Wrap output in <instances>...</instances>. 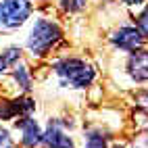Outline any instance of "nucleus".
<instances>
[{
  "mask_svg": "<svg viewBox=\"0 0 148 148\" xmlns=\"http://www.w3.org/2000/svg\"><path fill=\"white\" fill-rule=\"evenodd\" d=\"M56 75L61 77L63 86H71V88H86L90 86L94 79V69L79 61V58H65V61L56 63Z\"/></svg>",
  "mask_w": 148,
  "mask_h": 148,
  "instance_id": "1",
  "label": "nucleus"
},
{
  "mask_svg": "<svg viewBox=\"0 0 148 148\" xmlns=\"http://www.w3.org/2000/svg\"><path fill=\"white\" fill-rule=\"evenodd\" d=\"M58 40H61V29H58L54 23L46 21V19H40L32 29V38H29L27 46H29V50L34 54L42 56V54H46L50 50Z\"/></svg>",
  "mask_w": 148,
  "mask_h": 148,
  "instance_id": "2",
  "label": "nucleus"
},
{
  "mask_svg": "<svg viewBox=\"0 0 148 148\" xmlns=\"http://www.w3.org/2000/svg\"><path fill=\"white\" fill-rule=\"evenodd\" d=\"M29 15H32L29 0H2L0 2V25L8 29L23 25Z\"/></svg>",
  "mask_w": 148,
  "mask_h": 148,
  "instance_id": "3",
  "label": "nucleus"
},
{
  "mask_svg": "<svg viewBox=\"0 0 148 148\" xmlns=\"http://www.w3.org/2000/svg\"><path fill=\"white\" fill-rule=\"evenodd\" d=\"M111 40L115 46H119L123 48V50H138V48H142L144 42H146V38L144 34L140 32V27H121L119 32H115L111 36Z\"/></svg>",
  "mask_w": 148,
  "mask_h": 148,
  "instance_id": "4",
  "label": "nucleus"
},
{
  "mask_svg": "<svg viewBox=\"0 0 148 148\" xmlns=\"http://www.w3.org/2000/svg\"><path fill=\"white\" fill-rule=\"evenodd\" d=\"M127 69H130V75L138 82H146L148 79V52L138 48V50L132 52L130 63H127Z\"/></svg>",
  "mask_w": 148,
  "mask_h": 148,
  "instance_id": "5",
  "label": "nucleus"
},
{
  "mask_svg": "<svg viewBox=\"0 0 148 148\" xmlns=\"http://www.w3.org/2000/svg\"><path fill=\"white\" fill-rule=\"evenodd\" d=\"M17 127L23 132V144L27 148H34L44 140V134H40V127L34 119H21L17 123Z\"/></svg>",
  "mask_w": 148,
  "mask_h": 148,
  "instance_id": "6",
  "label": "nucleus"
},
{
  "mask_svg": "<svg viewBox=\"0 0 148 148\" xmlns=\"http://www.w3.org/2000/svg\"><path fill=\"white\" fill-rule=\"evenodd\" d=\"M44 142L48 144V148H73V142L69 140V136H65V132H61V127L56 123L48 125L44 134Z\"/></svg>",
  "mask_w": 148,
  "mask_h": 148,
  "instance_id": "7",
  "label": "nucleus"
},
{
  "mask_svg": "<svg viewBox=\"0 0 148 148\" xmlns=\"http://www.w3.org/2000/svg\"><path fill=\"white\" fill-rule=\"evenodd\" d=\"M84 148H106L104 136H100V134H90V136H88V142H86Z\"/></svg>",
  "mask_w": 148,
  "mask_h": 148,
  "instance_id": "8",
  "label": "nucleus"
},
{
  "mask_svg": "<svg viewBox=\"0 0 148 148\" xmlns=\"http://www.w3.org/2000/svg\"><path fill=\"white\" fill-rule=\"evenodd\" d=\"M15 77H17V82L21 84L25 90L29 88V77H27V71H25V67H19L17 71H15Z\"/></svg>",
  "mask_w": 148,
  "mask_h": 148,
  "instance_id": "9",
  "label": "nucleus"
},
{
  "mask_svg": "<svg viewBox=\"0 0 148 148\" xmlns=\"http://www.w3.org/2000/svg\"><path fill=\"white\" fill-rule=\"evenodd\" d=\"M138 27H140V32L144 36H148V8L140 15V19H138Z\"/></svg>",
  "mask_w": 148,
  "mask_h": 148,
  "instance_id": "10",
  "label": "nucleus"
},
{
  "mask_svg": "<svg viewBox=\"0 0 148 148\" xmlns=\"http://www.w3.org/2000/svg\"><path fill=\"white\" fill-rule=\"evenodd\" d=\"M86 4V0H63V6L69 8V11H77Z\"/></svg>",
  "mask_w": 148,
  "mask_h": 148,
  "instance_id": "11",
  "label": "nucleus"
},
{
  "mask_svg": "<svg viewBox=\"0 0 148 148\" xmlns=\"http://www.w3.org/2000/svg\"><path fill=\"white\" fill-rule=\"evenodd\" d=\"M6 146H11V138L6 132H0V148H6Z\"/></svg>",
  "mask_w": 148,
  "mask_h": 148,
  "instance_id": "12",
  "label": "nucleus"
},
{
  "mask_svg": "<svg viewBox=\"0 0 148 148\" xmlns=\"http://www.w3.org/2000/svg\"><path fill=\"white\" fill-rule=\"evenodd\" d=\"M138 102H140L142 108H146V111H148V92H144V94L138 96Z\"/></svg>",
  "mask_w": 148,
  "mask_h": 148,
  "instance_id": "13",
  "label": "nucleus"
},
{
  "mask_svg": "<svg viewBox=\"0 0 148 148\" xmlns=\"http://www.w3.org/2000/svg\"><path fill=\"white\" fill-rule=\"evenodd\" d=\"M17 56H19V50H17V48H11V50H8V54H4V58H6V63H11V61H15Z\"/></svg>",
  "mask_w": 148,
  "mask_h": 148,
  "instance_id": "14",
  "label": "nucleus"
},
{
  "mask_svg": "<svg viewBox=\"0 0 148 148\" xmlns=\"http://www.w3.org/2000/svg\"><path fill=\"white\" fill-rule=\"evenodd\" d=\"M6 65H8V63H6V58H4L2 54H0V73L4 71V67H6Z\"/></svg>",
  "mask_w": 148,
  "mask_h": 148,
  "instance_id": "15",
  "label": "nucleus"
},
{
  "mask_svg": "<svg viewBox=\"0 0 148 148\" xmlns=\"http://www.w3.org/2000/svg\"><path fill=\"white\" fill-rule=\"evenodd\" d=\"M125 2H127V4H142L144 0H125Z\"/></svg>",
  "mask_w": 148,
  "mask_h": 148,
  "instance_id": "16",
  "label": "nucleus"
},
{
  "mask_svg": "<svg viewBox=\"0 0 148 148\" xmlns=\"http://www.w3.org/2000/svg\"><path fill=\"white\" fill-rule=\"evenodd\" d=\"M6 148H13V146H6Z\"/></svg>",
  "mask_w": 148,
  "mask_h": 148,
  "instance_id": "17",
  "label": "nucleus"
}]
</instances>
